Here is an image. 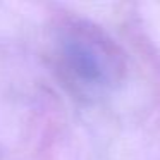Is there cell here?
<instances>
[{
    "label": "cell",
    "instance_id": "1",
    "mask_svg": "<svg viewBox=\"0 0 160 160\" xmlns=\"http://www.w3.org/2000/svg\"><path fill=\"white\" fill-rule=\"evenodd\" d=\"M71 67L83 86L91 91L112 88L119 79L121 59L110 42L98 36L79 38L71 50Z\"/></svg>",
    "mask_w": 160,
    "mask_h": 160
}]
</instances>
